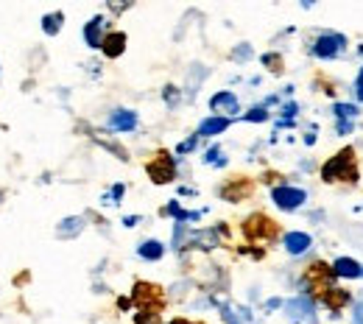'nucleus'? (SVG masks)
I'll use <instances>...</instances> for the list:
<instances>
[{
	"mask_svg": "<svg viewBox=\"0 0 363 324\" xmlns=\"http://www.w3.org/2000/svg\"><path fill=\"white\" fill-rule=\"evenodd\" d=\"M324 182H358V165H355V151L344 148L333 160L324 162L321 168Z\"/></svg>",
	"mask_w": 363,
	"mask_h": 324,
	"instance_id": "f257e3e1",
	"label": "nucleus"
},
{
	"mask_svg": "<svg viewBox=\"0 0 363 324\" xmlns=\"http://www.w3.org/2000/svg\"><path fill=\"white\" fill-rule=\"evenodd\" d=\"M135 299H137V305H140V322H151V319L162 311V291H160L157 285L137 282Z\"/></svg>",
	"mask_w": 363,
	"mask_h": 324,
	"instance_id": "f03ea898",
	"label": "nucleus"
},
{
	"mask_svg": "<svg viewBox=\"0 0 363 324\" xmlns=\"http://www.w3.org/2000/svg\"><path fill=\"white\" fill-rule=\"evenodd\" d=\"M243 232H246V238L249 240H255V243H269L277 238V224H274L269 216H263V213H255V216H249L246 218V224H243Z\"/></svg>",
	"mask_w": 363,
	"mask_h": 324,
	"instance_id": "7ed1b4c3",
	"label": "nucleus"
},
{
	"mask_svg": "<svg viewBox=\"0 0 363 324\" xmlns=\"http://www.w3.org/2000/svg\"><path fill=\"white\" fill-rule=\"evenodd\" d=\"M145 171H148V177H151L154 185H168V182H174V177H177V160H174L171 154L160 151V154L145 165Z\"/></svg>",
	"mask_w": 363,
	"mask_h": 324,
	"instance_id": "20e7f679",
	"label": "nucleus"
},
{
	"mask_svg": "<svg viewBox=\"0 0 363 324\" xmlns=\"http://www.w3.org/2000/svg\"><path fill=\"white\" fill-rule=\"evenodd\" d=\"M272 199L279 210L291 213V210H299V207L308 201V193H305V190H299V187L279 185V187H274L272 190Z\"/></svg>",
	"mask_w": 363,
	"mask_h": 324,
	"instance_id": "39448f33",
	"label": "nucleus"
},
{
	"mask_svg": "<svg viewBox=\"0 0 363 324\" xmlns=\"http://www.w3.org/2000/svg\"><path fill=\"white\" fill-rule=\"evenodd\" d=\"M347 48V40L341 34H321L313 45V56L318 59H335L341 50Z\"/></svg>",
	"mask_w": 363,
	"mask_h": 324,
	"instance_id": "423d86ee",
	"label": "nucleus"
},
{
	"mask_svg": "<svg viewBox=\"0 0 363 324\" xmlns=\"http://www.w3.org/2000/svg\"><path fill=\"white\" fill-rule=\"evenodd\" d=\"M210 109H213V115H221V118H229V121H232V115H238V112H240L238 95L229 93V90L216 93L213 98H210Z\"/></svg>",
	"mask_w": 363,
	"mask_h": 324,
	"instance_id": "0eeeda50",
	"label": "nucleus"
},
{
	"mask_svg": "<svg viewBox=\"0 0 363 324\" xmlns=\"http://www.w3.org/2000/svg\"><path fill=\"white\" fill-rule=\"evenodd\" d=\"M311 235L308 232H285V238H282V246H285V252L288 255H305L308 249H311Z\"/></svg>",
	"mask_w": 363,
	"mask_h": 324,
	"instance_id": "6e6552de",
	"label": "nucleus"
},
{
	"mask_svg": "<svg viewBox=\"0 0 363 324\" xmlns=\"http://www.w3.org/2000/svg\"><path fill=\"white\" fill-rule=\"evenodd\" d=\"M109 126L115 129V132H135L137 129V112L135 109H115L112 115H109Z\"/></svg>",
	"mask_w": 363,
	"mask_h": 324,
	"instance_id": "1a4fd4ad",
	"label": "nucleus"
},
{
	"mask_svg": "<svg viewBox=\"0 0 363 324\" xmlns=\"http://www.w3.org/2000/svg\"><path fill=\"white\" fill-rule=\"evenodd\" d=\"M104 26H106V20L101 17V14H95L90 23L84 26V43H87V48H101L104 45V40H106V34H104Z\"/></svg>",
	"mask_w": 363,
	"mask_h": 324,
	"instance_id": "9d476101",
	"label": "nucleus"
},
{
	"mask_svg": "<svg viewBox=\"0 0 363 324\" xmlns=\"http://www.w3.org/2000/svg\"><path fill=\"white\" fill-rule=\"evenodd\" d=\"M229 118H221V115H210V118H204L201 123H199V138H216V135H221V132H227L229 129Z\"/></svg>",
	"mask_w": 363,
	"mask_h": 324,
	"instance_id": "9b49d317",
	"label": "nucleus"
},
{
	"mask_svg": "<svg viewBox=\"0 0 363 324\" xmlns=\"http://www.w3.org/2000/svg\"><path fill=\"white\" fill-rule=\"evenodd\" d=\"M104 56H109V59H118L123 50H126V34L123 31H112V34H106V40H104Z\"/></svg>",
	"mask_w": 363,
	"mask_h": 324,
	"instance_id": "f8f14e48",
	"label": "nucleus"
},
{
	"mask_svg": "<svg viewBox=\"0 0 363 324\" xmlns=\"http://www.w3.org/2000/svg\"><path fill=\"white\" fill-rule=\"evenodd\" d=\"M333 272H335V277H361L363 274V266L358 260H352V257H338L335 263H333Z\"/></svg>",
	"mask_w": 363,
	"mask_h": 324,
	"instance_id": "ddd939ff",
	"label": "nucleus"
},
{
	"mask_svg": "<svg viewBox=\"0 0 363 324\" xmlns=\"http://www.w3.org/2000/svg\"><path fill=\"white\" fill-rule=\"evenodd\" d=\"M137 255L143 257V260H151V263H157V260H162L165 257V246L160 243V240H143L140 246H137Z\"/></svg>",
	"mask_w": 363,
	"mask_h": 324,
	"instance_id": "4468645a",
	"label": "nucleus"
},
{
	"mask_svg": "<svg viewBox=\"0 0 363 324\" xmlns=\"http://www.w3.org/2000/svg\"><path fill=\"white\" fill-rule=\"evenodd\" d=\"M82 230H84V218L82 216H70L56 227V238H76Z\"/></svg>",
	"mask_w": 363,
	"mask_h": 324,
	"instance_id": "2eb2a0df",
	"label": "nucleus"
},
{
	"mask_svg": "<svg viewBox=\"0 0 363 324\" xmlns=\"http://www.w3.org/2000/svg\"><path fill=\"white\" fill-rule=\"evenodd\" d=\"M288 313H291L294 319H311V316H313V302L305 299V296H299V299L288 302Z\"/></svg>",
	"mask_w": 363,
	"mask_h": 324,
	"instance_id": "dca6fc26",
	"label": "nucleus"
},
{
	"mask_svg": "<svg viewBox=\"0 0 363 324\" xmlns=\"http://www.w3.org/2000/svg\"><path fill=\"white\" fill-rule=\"evenodd\" d=\"M249 193H252V185H249L246 179H235L232 185H227L221 190V196H224L227 201H238L240 196H249Z\"/></svg>",
	"mask_w": 363,
	"mask_h": 324,
	"instance_id": "f3484780",
	"label": "nucleus"
},
{
	"mask_svg": "<svg viewBox=\"0 0 363 324\" xmlns=\"http://www.w3.org/2000/svg\"><path fill=\"white\" fill-rule=\"evenodd\" d=\"M62 23H65V14L62 11H50V14L43 17V31H45L48 37H56L62 31Z\"/></svg>",
	"mask_w": 363,
	"mask_h": 324,
	"instance_id": "a211bd4d",
	"label": "nucleus"
},
{
	"mask_svg": "<svg viewBox=\"0 0 363 324\" xmlns=\"http://www.w3.org/2000/svg\"><path fill=\"white\" fill-rule=\"evenodd\" d=\"M324 302H327L333 311H341V308L350 302V294H347V291H341V288H330V291L324 294Z\"/></svg>",
	"mask_w": 363,
	"mask_h": 324,
	"instance_id": "6ab92c4d",
	"label": "nucleus"
},
{
	"mask_svg": "<svg viewBox=\"0 0 363 324\" xmlns=\"http://www.w3.org/2000/svg\"><path fill=\"white\" fill-rule=\"evenodd\" d=\"M355 115H358V106L355 104H335V118L338 121H350L352 123Z\"/></svg>",
	"mask_w": 363,
	"mask_h": 324,
	"instance_id": "aec40b11",
	"label": "nucleus"
},
{
	"mask_svg": "<svg viewBox=\"0 0 363 324\" xmlns=\"http://www.w3.org/2000/svg\"><path fill=\"white\" fill-rule=\"evenodd\" d=\"M243 121H249V123H263V121H269V112H266V106H252V109L243 115Z\"/></svg>",
	"mask_w": 363,
	"mask_h": 324,
	"instance_id": "412c9836",
	"label": "nucleus"
},
{
	"mask_svg": "<svg viewBox=\"0 0 363 324\" xmlns=\"http://www.w3.org/2000/svg\"><path fill=\"white\" fill-rule=\"evenodd\" d=\"M204 162H207V165H227V160L221 157V148H218V145H213V148L204 154Z\"/></svg>",
	"mask_w": 363,
	"mask_h": 324,
	"instance_id": "4be33fe9",
	"label": "nucleus"
},
{
	"mask_svg": "<svg viewBox=\"0 0 363 324\" xmlns=\"http://www.w3.org/2000/svg\"><path fill=\"white\" fill-rule=\"evenodd\" d=\"M196 143H199V135H193V138L182 140L179 145H177V154H187V151H193V148H196Z\"/></svg>",
	"mask_w": 363,
	"mask_h": 324,
	"instance_id": "5701e85b",
	"label": "nucleus"
},
{
	"mask_svg": "<svg viewBox=\"0 0 363 324\" xmlns=\"http://www.w3.org/2000/svg\"><path fill=\"white\" fill-rule=\"evenodd\" d=\"M162 98H165L168 106H177V104H179V90H177V87H165Z\"/></svg>",
	"mask_w": 363,
	"mask_h": 324,
	"instance_id": "b1692460",
	"label": "nucleus"
},
{
	"mask_svg": "<svg viewBox=\"0 0 363 324\" xmlns=\"http://www.w3.org/2000/svg\"><path fill=\"white\" fill-rule=\"evenodd\" d=\"M123 193H126V187H123V185H115V187H112V193H109V196H112V204H118V201L123 199Z\"/></svg>",
	"mask_w": 363,
	"mask_h": 324,
	"instance_id": "393cba45",
	"label": "nucleus"
},
{
	"mask_svg": "<svg viewBox=\"0 0 363 324\" xmlns=\"http://www.w3.org/2000/svg\"><path fill=\"white\" fill-rule=\"evenodd\" d=\"M232 56L243 62V59H249V56H252V50H249V45H240V48H238V50H235V53H232Z\"/></svg>",
	"mask_w": 363,
	"mask_h": 324,
	"instance_id": "a878e982",
	"label": "nucleus"
},
{
	"mask_svg": "<svg viewBox=\"0 0 363 324\" xmlns=\"http://www.w3.org/2000/svg\"><path fill=\"white\" fill-rule=\"evenodd\" d=\"M352 324H363V302L355 305V313H352Z\"/></svg>",
	"mask_w": 363,
	"mask_h": 324,
	"instance_id": "bb28decb",
	"label": "nucleus"
},
{
	"mask_svg": "<svg viewBox=\"0 0 363 324\" xmlns=\"http://www.w3.org/2000/svg\"><path fill=\"white\" fill-rule=\"evenodd\" d=\"M338 132H341V135L352 132V123H350V121H338Z\"/></svg>",
	"mask_w": 363,
	"mask_h": 324,
	"instance_id": "cd10ccee",
	"label": "nucleus"
},
{
	"mask_svg": "<svg viewBox=\"0 0 363 324\" xmlns=\"http://www.w3.org/2000/svg\"><path fill=\"white\" fill-rule=\"evenodd\" d=\"M355 90H358V98L363 101V67H361V73H358V82H355Z\"/></svg>",
	"mask_w": 363,
	"mask_h": 324,
	"instance_id": "c85d7f7f",
	"label": "nucleus"
},
{
	"mask_svg": "<svg viewBox=\"0 0 363 324\" xmlns=\"http://www.w3.org/2000/svg\"><path fill=\"white\" fill-rule=\"evenodd\" d=\"M137 221H140L137 216H129V218H123V224H126V227H137Z\"/></svg>",
	"mask_w": 363,
	"mask_h": 324,
	"instance_id": "c756f323",
	"label": "nucleus"
},
{
	"mask_svg": "<svg viewBox=\"0 0 363 324\" xmlns=\"http://www.w3.org/2000/svg\"><path fill=\"white\" fill-rule=\"evenodd\" d=\"M171 324H190V322H184V319H174Z\"/></svg>",
	"mask_w": 363,
	"mask_h": 324,
	"instance_id": "7c9ffc66",
	"label": "nucleus"
},
{
	"mask_svg": "<svg viewBox=\"0 0 363 324\" xmlns=\"http://www.w3.org/2000/svg\"><path fill=\"white\" fill-rule=\"evenodd\" d=\"M0 199H3V190H0Z\"/></svg>",
	"mask_w": 363,
	"mask_h": 324,
	"instance_id": "2f4dec72",
	"label": "nucleus"
},
{
	"mask_svg": "<svg viewBox=\"0 0 363 324\" xmlns=\"http://www.w3.org/2000/svg\"><path fill=\"white\" fill-rule=\"evenodd\" d=\"M361 277H363V274H361Z\"/></svg>",
	"mask_w": 363,
	"mask_h": 324,
	"instance_id": "473e14b6",
	"label": "nucleus"
}]
</instances>
